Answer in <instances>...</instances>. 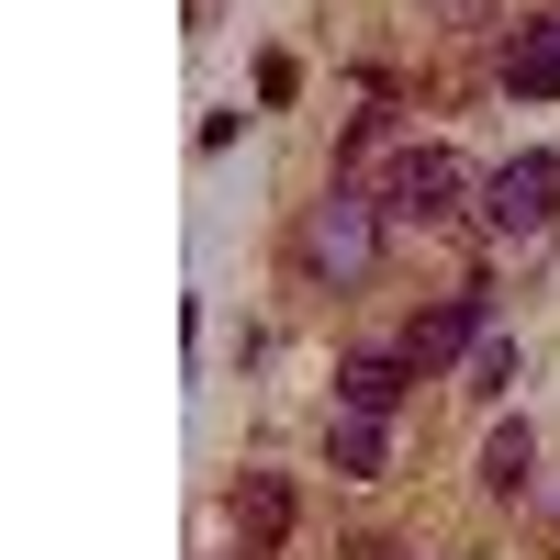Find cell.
Instances as JSON below:
<instances>
[{
	"label": "cell",
	"instance_id": "1",
	"mask_svg": "<svg viewBox=\"0 0 560 560\" xmlns=\"http://www.w3.org/2000/svg\"><path fill=\"white\" fill-rule=\"evenodd\" d=\"M370 258H382V191H348V179H337V191L303 213V269L337 280V292H359Z\"/></svg>",
	"mask_w": 560,
	"mask_h": 560
},
{
	"label": "cell",
	"instance_id": "2",
	"mask_svg": "<svg viewBox=\"0 0 560 560\" xmlns=\"http://www.w3.org/2000/svg\"><path fill=\"white\" fill-rule=\"evenodd\" d=\"M549 213H560V158L527 147V158H504V168L482 179V224H493V236L527 247V236H549Z\"/></svg>",
	"mask_w": 560,
	"mask_h": 560
},
{
	"label": "cell",
	"instance_id": "3",
	"mask_svg": "<svg viewBox=\"0 0 560 560\" xmlns=\"http://www.w3.org/2000/svg\"><path fill=\"white\" fill-rule=\"evenodd\" d=\"M459 191H471V168H459L448 147H404V158L382 168V213H393V224H448Z\"/></svg>",
	"mask_w": 560,
	"mask_h": 560
},
{
	"label": "cell",
	"instance_id": "4",
	"mask_svg": "<svg viewBox=\"0 0 560 560\" xmlns=\"http://www.w3.org/2000/svg\"><path fill=\"white\" fill-rule=\"evenodd\" d=\"M471 348H482V280H471V292H448V303H427V314L404 325V359H415V370H448V359H471Z\"/></svg>",
	"mask_w": 560,
	"mask_h": 560
},
{
	"label": "cell",
	"instance_id": "5",
	"mask_svg": "<svg viewBox=\"0 0 560 560\" xmlns=\"http://www.w3.org/2000/svg\"><path fill=\"white\" fill-rule=\"evenodd\" d=\"M504 90H516V102H560V23L504 34Z\"/></svg>",
	"mask_w": 560,
	"mask_h": 560
},
{
	"label": "cell",
	"instance_id": "6",
	"mask_svg": "<svg viewBox=\"0 0 560 560\" xmlns=\"http://www.w3.org/2000/svg\"><path fill=\"white\" fill-rule=\"evenodd\" d=\"M236 538H247V560H269L280 538H292V482H280V471H247L236 482Z\"/></svg>",
	"mask_w": 560,
	"mask_h": 560
},
{
	"label": "cell",
	"instance_id": "7",
	"mask_svg": "<svg viewBox=\"0 0 560 560\" xmlns=\"http://www.w3.org/2000/svg\"><path fill=\"white\" fill-rule=\"evenodd\" d=\"M404 370H415L404 348H359V359L337 370V404H348V415H393V404H404Z\"/></svg>",
	"mask_w": 560,
	"mask_h": 560
},
{
	"label": "cell",
	"instance_id": "8",
	"mask_svg": "<svg viewBox=\"0 0 560 560\" xmlns=\"http://www.w3.org/2000/svg\"><path fill=\"white\" fill-rule=\"evenodd\" d=\"M325 471H337V482L382 471V415H337V427H325Z\"/></svg>",
	"mask_w": 560,
	"mask_h": 560
},
{
	"label": "cell",
	"instance_id": "9",
	"mask_svg": "<svg viewBox=\"0 0 560 560\" xmlns=\"http://www.w3.org/2000/svg\"><path fill=\"white\" fill-rule=\"evenodd\" d=\"M527 471H538V438H527V427H493V448H482V482H493V493H527Z\"/></svg>",
	"mask_w": 560,
	"mask_h": 560
},
{
	"label": "cell",
	"instance_id": "10",
	"mask_svg": "<svg viewBox=\"0 0 560 560\" xmlns=\"http://www.w3.org/2000/svg\"><path fill=\"white\" fill-rule=\"evenodd\" d=\"M516 370H527L516 337H482V348H471V393H516Z\"/></svg>",
	"mask_w": 560,
	"mask_h": 560
}]
</instances>
